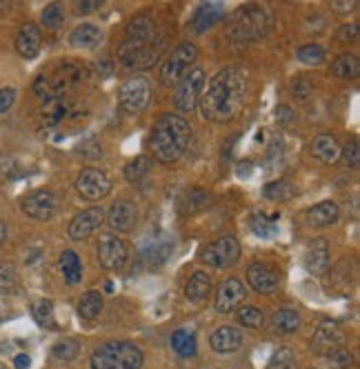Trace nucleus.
Returning a JSON list of instances; mask_svg holds the SVG:
<instances>
[{"mask_svg":"<svg viewBox=\"0 0 360 369\" xmlns=\"http://www.w3.org/2000/svg\"><path fill=\"white\" fill-rule=\"evenodd\" d=\"M247 96V74L238 67H225L218 72L207 91L200 96V112L205 121L229 123L236 118Z\"/></svg>","mask_w":360,"mask_h":369,"instance_id":"1","label":"nucleus"},{"mask_svg":"<svg viewBox=\"0 0 360 369\" xmlns=\"http://www.w3.org/2000/svg\"><path fill=\"white\" fill-rule=\"evenodd\" d=\"M165 38L156 34V25L147 16H138L127 25L125 41L118 49L123 65L130 69H149L158 62Z\"/></svg>","mask_w":360,"mask_h":369,"instance_id":"2","label":"nucleus"},{"mask_svg":"<svg viewBox=\"0 0 360 369\" xmlns=\"http://www.w3.org/2000/svg\"><path fill=\"white\" fill-rule=\"evenodd\" d=\"M191 140V127L183 116L165 114L153 125L149 136V147L160 163H174L185 154Z\"/></svg>","mask_w":360,"mask_h":369,"instance_id":"3","label":"nucleus"},{"mask_svg":"<svg viewBox=\"0 0 360 369\" xmlns=\"http://www.w3.org/2000/svg\"><path fill=\"white\" fill-rule=\"evenodd\" d=\"M269 27H272V18H269L267 11L258 5H247L236 9V14L227 22V32L231 36V41H238V43L258 41V38H263L269 32Z\"/></svg>","mask_w":360,"mask_h":369,"instance_id":"4","label":"nucleus"},{"mask_svg":"<svg viewBox=\"0 0 360 369\" xmlns=\"http://www.w3.org/2000/svg\"><path fill=\"white\" fill-rule=\"evenodd\" d=\"M143 351L134 342L109 340L100 345L92 356V369H140Z\"/></svg>","mask_w":360,"mask_h":369,"instance_id":"5","label":"nucleus"},{"mask_svg":"<svg viewBox=\"0 0 360 369\" xmlns=\"http://www.w3.org/2000/svg\"><path fill=\"white\" fill-rule=\"evenodd\" d=\"M198 56V49L194 43H183V45H178L174 51H172V56L167 58L165 62V67L160 72V85L162 87H174L178 85L183 78L187 76L189 67L194 65Z\"/></svg>","mask_w":360,"mask_h":369,"instance_id":"6","label":"nucleus"},{"mask_svg":"<svg viewBox=\"0 0 360 369\" xmlns=\"http://www.w3.org/2000/svg\"><path fill=\"white\" fill-rule=\"evenodd\" d=\"M205 83H207V76L202 69L189 72L183 81H180L176 94H174V107L180 114H189L196 109V105L200 102V96L205 91Z\"/></svg>","mask_w":360,"mask_h":369,"instance_id":"7","label":"nucleus"},{"mask_svg":"<svg viewBox=\"0 0 360 369\" xmlns=\"http://www.w3.org/2000/svg\"><path fill=\"white\" fill-rule=\"evenodd\" d=\"M238 256H240V245L234 236H221V239H216L207 247H202L200 260L207 262L209 267L225 269V267L234 265Z\"/></svg>","mask_w":360,"mask_h":369,"instance_id":"8","label":"nucleus"},{"mask_svg":"<svg viewBox=\"0 0 360 369\" xmlns=\"http://www.w3.org/2000/svg\"><path fill=\"white\" fill-rule=\"evenodd\" d=\"M149 96H151V87L147 83V78L143 76H134L130 81H125L118 91V100L123 105V109L130 114L143 112L149 105Z\"/></svg>","mask_w":360,"mask_h":369,"instance_id":"9","label":"nucleus"},{"mask_svg":"<svg viewBox=\"0 0 360 369\" xmlns=\"http://www.w3.org/2000/svg\"><path fill=\"white\" fill-rule=\"evenodd\" d=\"M76 189L85 201H100L111 192V180L100 169H83L76 178Z\"/></svg>","mask_w":360,"mask_h":369,"instance_id":"10","label":"nucleus"},{"mask_svg":"<svg viewBox=\"0 0 360 369\" xmlns=\"http://www.w3.org/2000/svg\"><path fill=\"white\" fill-rule=\"evenodd\" d=\"M56 207H58L56 196L47 189H38L22 201V212L34 220H49L56 214Z\"/></svg>","mask_w":360,"mask_h":369,"instance_id":"11","label":"nucleus"},{"mask_svg":"<svg viewBox=\"0 0 360 369\" xmlns=\"http://www.w3.org/2000/svg\"><path fill=\"white\" fill-rule=\"evenodd\" d=\"M105 220V212L100 207H92V209H85V212L76 214L74 220L69 222V239L71 241H85L89 239Z\"/></svg>","mask_w":360,"mask_h":369,"instance_id":"12","label":"nucleus"},{"mask_svg":"<svg viewBox=\"0 0 360 369\" xmlns=\"http://www.w3.org/2000/svg\"><path fill=\"white\" fill-rule=\"evenodd\" d=\"M98 258L105 269H120L127 262V245L116 236H105L98 243Z\"/></svg>","mask_w":360,"mask_h":369,"instance_id":"13","label":"nucleus"},{"mask_svg":"<svg viewBox=\"0 0 360 369\" xmlns=\"http://www.w3.org/2000/svg\"><path fill=\"white\" fill-rule=\"evenodd\" d=\"M247 292L242 287L240 281L236 279H227L223 281V285L218 287V294H216V309L221 314H229L234 311L242 300H245Z\"/></svg>","mask_w":360,"mask_h":369,"instance_id":"14","label":"nucleus"},{"mask_svg":"<svg viewBox=\"0 0 360 369\" xmlns=\"http://www.w3.org/2000/svg\"><path fill=\"white\" fill-rule=\"evenodd\" d=\"M138 220V212H136V205L132 201H118L113 203L109 214H107V222L111 229H118V232H132L134 225Z\"/></svg>","mask_w":360,"mask_h":369,"instance_id":"15","label":"nucleus"},{"mask_svg":"<svg viewBox=\"0 0 360 369\" xmlns=\"http://www.w3.org/2000/svg\"><path fill=\"white\" fill-rule=\"evenodd\" d=\"M223 16H225V7L221 3H205L196 9V14H194V18H191L189 27L194 34H205L207 29H212Z\"/></svg>","mask_w":360,"mask_h":369,"instance_id":"16","label":"nucleus"},{"mask_svg":"<svg viewBox=\"0 0 360 369\" xmlns=\"http://www.w3.org/2000/svg\"><path fill=\"white\" fill-rule=\"evenodd\" d=\"M41 43H43V36H41V29L36 27V25L27 22V25H22L18 36H16V49H18V54L22 58H36L38 56V51H41Z\"/></svg>","mask_w":360,"mask_h":369,"instance_id":"17","label":"nucleus"},{"mask_svg":"<svg viewBox=\"0 0 360 369\" xmlns=\"http://www.w3.org/2000/svg\"><path fill=\"white\" fill-rule=\"evenodd\" d=\"M305 267L314 276H323L329 269V245L327 241L318 239L310 245L305 254Z\"/></svg>","mask_w":360,"mask_h":369,"instance_id":"18","label":"nucleus"},{"mask_svg":"<svg viewBox=\"0 0 360 369\" xmlns=\"http://www.w3.org/2000/svg\"><path fill=\"white\" fill-rule=\"evenodd\" d=\"M338 216H340L338 205L331 201H325V203L314 205L312 209H307L305 220L310 227H327V225H333V222L338 220Z\"/></svg>","mask_w":360,"mask_h":369,"instance_id":"19","label":"nucleus"},{"mask_svg":"<svg viewBox=\"0 0 360 369\" xmlns=\"http://www.w3.org/2000/svg\"><path fill=\"white\" fill-rule=\"evenodd\" d=\"M209 345L218 354H229L242 347V334L236 327H218L209 338Z\"/></svg>","mask_w":360,"mask_h":369,"instance_id":"20","label":"nucleus"},{"mask_svg":"<svg viewBox=\"0 0 360 369\" xmlns=\"http://www.w3.org/2000/svg\"><path fill=\"white\" fill-rule=\"evenodd\" d=\"M247 281L258 294H272L278 287V276L265 265H251L247 269Z\"/></svg>","mask_w":360,"mask_h":369,"instance_id":"21","label":"nucleus"},{"mask_svg":"<svg viewBox=\"0 0 360 369\" xmlns=\"http://www.w3.org/2000/svg\"><path fill=\"white\" fill-rule=\"evenodd\" d=\"M312 154L318 158L320 163L331 165V163H336L340 158V145L333 136H318L312 142Z\"/></svg>","mask_w":360,"mask_h":369,"instance_id":"22","label":"nucleus"},{"mask_svg":"<svg viewBox=\"0 0 360 369\" xmlns=\"http://www.w3.org/2000/svg\"><path fill=\"white\" fill-rule=\"evenodd\" d=\"M340 342H342V334H340V329L333 323H323L318 327L316 338H314V345H316L318 351H327L329 354L333 349H338Z\"/></svg>","mask_w":360,"mask_h":369,"instance_id":"23","label":"nucleus"},{"mask_svg":"<svg viewBox=\"0 0 360 369\" xmlns=\"http://www.w3.org/2000/svg\"><path fill=\"white\" fill-rule=\"evenodd\" d=\"M100 38L102 34L94 25H78V27L69 34V43L76 49H92L100 43Z\"/></svg>","mask_w":360,"mask_h":369,"instance_id":"24","label":"nucleus"},{"mask_svg":"<svg viewBox=\"0 0 360 369\" xmlns=\"http://www.w3.org/2000/svg\"><path fill=\"white\" fill-rule=\"evenodd\" d=\"M212 292V279L205 271H196L191 279L187 281V287H185V294L191 302H202L207 300Z\"/></svg>","mask_w":360,"mask_h":369,"instance_id":"25","label":"nucleus"},{"mask_svg":"<svg viewBox=\"0 0 360 369\" xmlns=\"http://www.w3.org/2000/svg\"><path fill=\"white\" fill-rule=\"evenodd\" d=\"M60 269L65 274V279L69 285H78L83 279V265L78 256H76L71 249H65V252L60 254Z\"/></svg>","mask_w":360,"mask_h":369,"instance_id":"26","label":"nucleus"},{"mask_svg":"<svg viewBox=\"0 0 360 369\" xmlns=\"http://www.w3.org/2000/svg\"><path fill=\"white\" fill-rule=\"evenodd\" d=\"M172 347L178 356H183V358H191V356H196V336H194V332H189V329H178V332H174Z\"/></svg>","mask_w":360,"mask_h":369,"instance_id":"27","label":"nucleus"},{"mask_svg":"<svg viewBox=\"0 0 360 369\" xmlns=\"http://www.w3.org/2000/svg\"><path fill=\"white\" fill-rule=\"evenodd\" d=\"M331 72H333V76H338V78H356L358 72H360L358 56H354V54H340L336 60H333Z\"/></svg>","mask_w":360,"mask_h":369,"instance_id":"28","label":"nucleus"},{"mask_svg":"<svg viewBox=\"0 0 360 369\" xmlns=\"http://www.w3.org/2000/svg\"><path fill=\"white\" fill-rule=\"evenodd\" d=\"M272 323H274V329L280 334H291L296 329L300 327V316L291 311V309H280L272 316Z\"/></svg>","mask_w":360,"mask_h":369,"instance_id":"29","label":"nucleus"},{"mask_svg":"<svg viewBox=\"0 0 360 369\" xmlns=\"http://www.w3.org/2000/svg\"><path fill=\"white\" fill-rule=\"evenodd\" d=\"M100 311H102V298H100V294L87 292V294L81 298V302H78V314H81V318L94 321V318H98Z\"/></svg>","mask_w":360,"mask_h":369,"instance_id":"30","label":"nucleus"},{"mask_svg":"<svg viewBox=\"0 0 360 369\" xmlns=\"http://www.w3.org/2000/svg\"><path fill=\"white\" fill-rule=\"evenodd\" d=\"M34 318L41 327H47V329H56V318H54V302L51 300H38L34 305Z\"/></svg>","mask_w":360,"mask_h":369,"instance_id":"31","label":"nucleus"},{"mask_svg":"<svg viewBox=\"0 0 360 369\" xmlns=\"http://www.w3.org/2000/svg\"><path fill=\"white\" fill-rule=\"evenodd\" d=\"M251 232L256 236H261V239H272V236H276V232H278L276 216H272V218H265L261 214L251 216Z\"/></svg>","mask_w":360,"mask_h":369,"instance_id":"32","label":"nucleus"},{"mask_svg":"<svg viewBox=\"0 0 360 369\" xmlns=\"http://www.w3.org/2000/svg\"><path fill=\"white\" fill-rule=\"evenodd\" d=\"M298 60L303 62V65H320L325 60V49L320 47V45H305V47H300L298 49Z\"/></svg>","mask_w":360,"mask_h":369,"instance_id":"33","label":"nucleus"},{"mask_svg":"<svg viewBox=\"0 0 360 369\" xmlns=\"http://www.w3.org/2000/svg\"><path fill=\"white\" fill-rule=\"evenodd\" d=\"M291 194H293L291 184L285 182V180H276V182L267 184L265 187V196L267 199H272V201H289Z\"/></svg>","mask_w":360,"mask_h":369,"instance_id":"34","label":"nucleus"},{"mask_svg":"<svg viewBox=\"0 0 360 369\" xmlns=\"http://www.w3.org/2000/svg\"><path fill=\"white\" fill-rule=\"evenodd\" d=\"M172 249H174V243L167 239V236H160V241L153 243V247L147 249V252L151 256V262H165L167 258H169Z\"/></svg>","mask_w":360,"mask_h":369,"instance_id":"35","label":"nucleus"},{"mask_svg":"<svg viewBox=\"0 0 360 369\" xmlns=\"http://www.w3.org/2000/svg\"><path fill=\"white\" fill-rule=\"evenodd\" d=\"M51 356L58 361H71L78 356V342L74 340H60L58 345H54V349H51Z\"/></svg>","mask_w":360,"mask_h":369,"instance_id":"36","label":"nucleus"},{"mask_svg":"<svg viewBox=\"0 0 360 369\" xmlns=\"http://www.w3.org/2000/svg\"><path fill=\"white\" fill-rule=\"evenodd\" d=\"M263 321H265L263 311H261V309H256V307H242V309L238 311V323H240V325H245V327L256 329V327H261V325H263Z\"/></svg>","mask_w":360,"mask_h":369,"instance_id":"37","label":"nucleus"},{"mask_svg":"<svg viewBox=\"0 0 360 369\" xmlns=\"http://www.w3.org/2000/svg\"><path fill=\"white\" fill-rule=\"evenodd\" d=\"M43 25L47 29H58L62 25V7L58 3L54 5H47L43 9Z\"/></svg>","mask_w":360,"mask_h":369,"instance_id":"38","label":"nucleus"},{"mask_svg":"<svg viewBox=\"0 0 360 369\" xmlns=\"http://www.w3.org/2000/svg\"><path fill=\"white\" fill-rule=\"evenodd\" d=\"M296 361H293V351L291 349H278L272 361H269L267 369H293Z\"/></svg>","mask_w":360,"mask_h":369,"instance_id":"39","label":"nucleus"},{"mask_svg":"<svg viewBox=\"0 0 360 369\" xmlns=\"http://www.w3.org/2000/svg\"><path fill=\"white\" fill-rule=\"evenodd\" d=\"M149 169V163L145 161V158H136V161H132L130 165H127L125 169V176L127 180H138L140 176H145Z\"/></svg>","mask_w":360,"mask_h":369,"instance_id":"40","label":"nucleus"},{"mask_svg":"<svg viewBox=\"0 0 360 369\" xmlns=\"http://www.w3.org/2000/svg\"><path fill=\"white\" fill-rule=\"evenodd\" d=\"M16 285H18V279L14 269L7 265H0V292H11Z\"/></svg>","mask_w":360,"mask_h":369,"instance_id":"41","label":"nucleus"},{"mask_svg":"<svg viewBox=\"0 0 360 369\" xmlns=\"http://www.w3.org/2000/svg\"><path fill=\"white\" fill-rule=\"evenodd\" d=\"M329 356V363L331 365H336V367H340V369H347L352 365V354L349 351H345V349H333V351H329L327 354Z\"/></svg>","mask_w":360,"mask_h":369,"instance_id":"42","label":"nucleus"},{"mask_svg":"<svg viewBox=\"0 0 360 369\" xmlns=\"http://www.w3.org/2000/svg\"><path fill=\"white\" fill-rule=\"evenodd\" d=\"M342 158H345V163L349 165V167H358L360 163V149H358V142H347L345 145V152H340Z\"/></svg>","mask_w":360,"mask_h":369,"instance_id":"43","label":"nucleus"},{"mask_svg":"<svg viewBox=\"0 0 360 369\" xmlns=\"http://www.w3.org/2000/svg\"><path fill=\"white\" fill-rule=\"evenodd\" d=\"M14 102H16V89L14 87L0 89V114H5L7 109H11V105Z\"/></svg>","mask_w":360,"mask_h":369,"instance_id":"44","label":"nucleus"},{"mask_svg":"<svg viewBox=\"0 0 360 369\" xmlns=\"http://www.w3.org/2000/svg\"><path fill=\"white\" fill-rule=\"evenodd\" d=\"M338 38L340 41H356L358 38V25L352 22V25H345V27L338 29Z\"/></svg>","mask_w":360,"mask_h":369,"instance_id":"45","label":"nucleus"},{"mask_svg":"<svg viewBox=\"0 0 360 369\" xmlns=\"http://www.w3.org/2000/svg\"><path fill=\"white\" fill-rule=\"evenodd\" d=\"M312 91H314V87L307 83V81H298V83L293 85V94L298 96V98H307V96L312 94Z\"/></svg>","mask_w":360,"mask_h":369,"instance_id":"46","label":"nucleus"},{"mask_svg":"<svg viewBox=\"0 0 360 369\" xmlns=\"http://www.w3.org/2000/svg\"><path fill=\"white\" fill-rule=\"evenodd\" d=\"M100 7V0H85V3L78 5V11L81 14H89V11H94Z\"/></svg>","mask_w":360,"mask_h":369,"instance_id":"47","label":"nucleus"},{"mask_svg":"<svg viewBox=\"0 0 360 369\" xmlns=\"http://www.w3.org/2000/svg\"><path fill=\"white\" fill-rule=\"evenodd\" d=\"M14 365H16V369H27L32 365V358H29L27 354H18L16 358H14Z\"/></svg>","mask_w":360,"mask_h":369,"instance_id":"48","label":"nucleus"},{"mask_svg":"<svg viewBox=\"0 0 360 369\" xmlns=\"http://www.w3.org/2000/svg\"><path fill=\"white\" fill-rule=\"evenodd\" d=\"M5 234H7V229H5V222L0 220V245L5 243Z\"/></svg>","mask_w":360,"mask_h":369,"instance_id":"49","label":"nucleus"},{"mask_svg":"<svg viewBox=\"0 0 360 369\" xmlns=\"http://www.w3.org/2000/svg\"><path fill=\"white\" fill-rule=\"evenodd\" d=\"M105 292H107V294L113 292V283H111V281H105Z\"/></svg>","mask_w":360,"mask_h":369,"instance_id":"50","label":"nucleus"}]
</instances>
